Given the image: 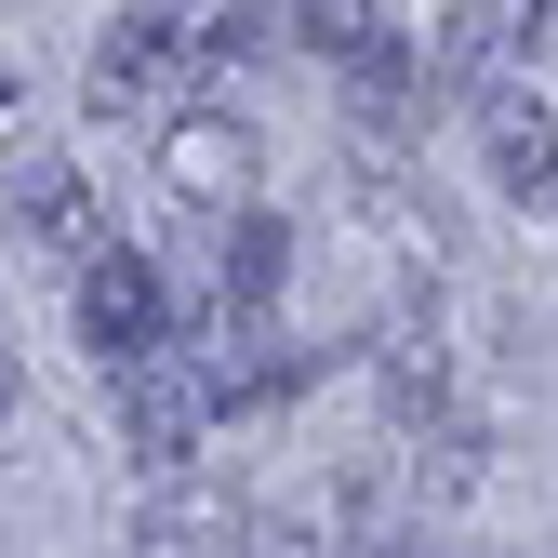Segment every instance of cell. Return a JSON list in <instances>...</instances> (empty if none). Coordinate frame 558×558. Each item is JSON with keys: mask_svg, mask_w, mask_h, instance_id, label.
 Returning a JSON list of instances; mask_svg holds the SVG:
<instances>
[{"mask_svg": "<svg viewBox=\"0 0 558 558\" xmlns=\"http://www.w3.org/2000/svg\"><path fill=\"white\" fill-rule=\"evenodd\" d=\"M186 81H199V27H173V14H120L94 40V120H173Z\"/></svg>", "mask_w": 558, "mask_h": 558, "instance_id": "6da1fadb", "label": "cell"}, {"mask_svg": "<svg viewBox=\"0 0 558 558\" xmlns=\"http://www.w3.org/2000/svg\"><path fill=\"white\" fill-rule=\"evenodd\" d=\"M107 399H120V439H133V465H147V478H173V465L199 452V426H214L199 386H186V345H173V332L147 345V360H120Z\"/></svg>", "mask_w": 558, "mask_h": 558, "instance_id": "7a4b0ae2", "label": "cell"}, {"mask_svg": "<svg viewBox=\"0 0 558 558\" xmlns=\"http://www.w3.org/2000/svg\"><path fill=\"white\" fill-rule=\"evenodd\" d=\"M160 332H173V293H160V266H147V253H94V266H81V345L120 373V360H147Z\"/></svg>", "mask_w": 558, "mask_h": 558, "instance_id": "3957f363", "label": "cell"}, {"mask_svg": "<svg viewBox=\"0 0 558 558\" xmlns=\"http://www.w3.org/2000/svg\"><path fill=\"white\" fill-rule=\"evenodd\" d=\"M160 173H173L186 199H240V186H253V120H227V107H173V120H160Z\"/></svg>", "mask_w": 558, "mask_h": 558, "instance_id": "277c9868", "label": "cell"}, {"mask_svg": "<svg viewBox=\"0 0 558 558\" xmlns=\"http://www.w3.org/2000/svg\"><path fill=\"white\" fill-rule=\"evenodd\" d=\"M133 558H253V519H240V493H160Z\"/></svg>", "mask_w": 558, "mask_h": 558, "instance_id": "5b68a950", "label": "cell"}, {"mask_svg": "<svg viewBox=\"0 0 558 558\" xmlns=\"http://www.w3.org/2000/svg\"><path fill=\"white\" fill-rule=\"evenodd\" d=\"M214 240H227V253H214V266H227V319H266L279 279H293V227H279V214H227Z\"/></svg>", "mask_w": 558, "mask_h": 558, "instance_id": "8992f818", "label": "cell"}, {"mask_svg": "<svg viewBox=\"0 0 558 558\" xmlns=\"http://www.w3.org/2000/svg\"><path fill=\"white\" fill-rule=\"evenodd\" d=\"M27 240H40L53 266H94V253H107V214H94V186L40 160V173H27Z\"/></svg>", "mask_w": 558, "mask_h": 558, "instance_id": "52a82bcc", "label": "cell"}, {"mask_svg": "<svg viewBox=\"0 0 558 558\" xmlns=\"http://www.w3.org/2000/svg\"><path fill=\"white\" fill-rule=\"evenodd\" d=\"M412 66H439V81H506V66H519V40H506V14H493V0H452V14L426 27V53H412Z\"/></svg>", "mask_w": 558, "mask_h": 558, "instance_id": "ba28073f", "label": "cell"}, {"mask_svg": "<svg viewBox=\"0 0 558 558\" xmlns=\"http://www.w3.org/2000/svg\"><path fill=\"white\" fill-rule=\"evenodd\" d=\"M545 173H558V147H545V81L519 94H493V186H519V199H545Z\"/></svg>", "mask_w": 558, "mask_h": 558, "instance_id": "9c48e42d", "label": "cell"}, {"mask_svg": "<svg viewBox=\"0 0 558 558\" xmlns=\"http://www.w3.org/2000/svg\"><path fill=\"white\" fill-rule=\"evenodd\" d=\"M293 27H306L332 66H360V53H386V40H399V0H293Z\"/></svg>", "mask_w": 558, "mask_h": 558, "instance_id": "30bf717a", "label": "cell"}, {"mask_svg": "<svg viewBox=\"0 0 558 558\" xmlns=\"http://www.w3.org/2000/svg\"><path fill=\"white\" fill-rule=\"evenodd\" d=\"M279 40V14H253V0H227V14H214V53H266Z\"/></svg>", "mask_w": 558, "mask_h": 558, "instance_id": "8fae6325", "label": "cell"}, {"mask_svg": "<svg viewBox=\"0 0 558 558\" xmlns=\"http://www.w3.org/2000/svg\"><path fill=\"white\" fill-rule=\"evenodd\" d=\"M0 412H14V345H0Z\"/></svg>", "mask_w": 558, "mask_h": 558, "instance_id": "7c38bea8", "label": "cell"}, {"mask_svg": "<svg viewBox=\"0 0 558 558\" xmlns=\"http://www.w3.org/2000/svg\"><path fill=\"white\" fill-rule=\"evenodd\" d=\"M160 14H186V0H160Z\"/></svg>", "mask_w": 558, "mask_h": 558, "instance_id": "4fadbf2b", "label": "cell"}]
</instances>
